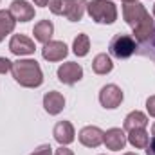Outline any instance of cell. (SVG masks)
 Listing matches in <instances>:
<instances>
[{
    "instance_id": "1",
    "label": "cell",
    "mask_w": 155,
    "mask_h": 155,
    "mask_svg": "<svg viewBox=\"0 0 155 155\" xmlns=\"http://www.w3.org/2000/svg\"><path fill=\"white\" fill-rule=\"evenodd\" d=\"M13 78L18 85L25 88H36L43 83V74L36 60H18L13 61Z\"/></svg>"
},
{
    "instance_id": "2",
    "label": "cell",
    "mask_w": 155,
    "mask_h": 155,
    "mask_svg": "<svg viewBox=\"0 0 155 155\" xmlns=\"http://www.w3.org/2000/svg\"><path fill=\"white\" fill-rule=\"evenodd\" d=\"M87 11L97 24H114L117 20V7L112 0H90Z\"/></svg>"
},
{
    "instance_id": "3",
    "label": "cell",
    "mask_w": 155,
    "mask_h": 155,
    "mask_svg": "<svg viewBox=\"0 0 155 155\" xmlns=\"http://www.w3.org/2000/svg\"><path fill=\"white\" fill-rule=\"evenodd\" d=\"M108 51L114 58H119V60L130 58L137 51L135 38H132L130 35H116L108 43Z\"/></svg>"
},
{
    "instance_id": "4",
    "label": "cell",
    "mask_w": 155,
    "mask_h": 155,
    "mask_svg": "<svg viewBox=\"0 0 155 155\" xmlns=\"http://www.w3.org/2000/svg\"><path fill=\"white\" fill-rule=\"evenodd\" d=\"M123 97H124L123 96V90L117 85H114V83L105 85L101 88V92H99V103H101L103 108H108V110L117 108L123 103Z\"/></svg>"
},
{
    "instance_id": "5",
    "label": "cell",
    "mask_w": 155,
    "mask_h": 155,
    "mask_svg": "<svg viewBox=\"0 0 155 155\" xmlns=\"http://www.w3.org/2000/svg\"><path fill=\"white\" fill-rule=\"evenodd\" d=\"M83 78V67L76 61H67L58 69V79L65 85H74Z\"/></svg>"
},
{
    "instance_id": "6",
    "label": "cell",
    "mask_w": 155,
    "mask_h": 155,
    "mask_svg": "<svg viewBox=\"0 0 155 155\" xmlns=\"http://www.w3.org/2000/svg\"><path fill=\"white\" fill-rule=\"evenodd\" d=\"M146 15H148V11H146L144 5L139 4V2H124V5H123V16H124L126 24H128L132 29H134Z\"/></svg>"
},
{
    "instance_id": "7",
    "label": "cell",
    "mask_w": 155,
    "mask_h": 155,
    "mask_svg": "<svg viewBox=\"0 0 155 155\" xmlns=\"http://www.w3.org/2000/svg\"><path fill=\"white\" fill-rule=\"evenodd\" d=\"M69 54V49L63 41H58V40H51L49 43L43 45L41 49V56L43 60L47 61H61L65 56Z\"/></svg>"
},
{
    "instance_id": "8",
    "label": "cell",
    "mask_w": 155,
    "mask_h": 155,
    "mask_svg": "<svg viewBox=\"0 0 155 155\" xmlns=\"http://www.w3.org/2000/svg\"><path fill=\"white\" fill-rule=\"evenodd\" d=\"M35 41L25 36V35H13V38L9 41V51L16 56H27L35 52Z\"/></svg>"
},
{
    "instance_id": "9",
    "label": "cell",
    "mask_w": 155,
    "mask_h": 155,
    "mask_svg": "<svg viewBox=\"0 0 155 155\" xmlns=\"http://www.w3.org/2000/svg\"><path fill=\"white\" fill-rule=\"evenodd\" d=\"M103 135L105 132L97 126H85L79 132V143L87 148H97L99 144H103Z\"/></svg>"
},
{
    "instance_id": "10",
    "label": "cell",
    "mask_w": 155,
    "mask_h": 155,
    "mask_svg": "<svg viewBox=\"0 0 155 155\" xmlns=\"http://www.w3.org/2000/svg\"><path fill=\"white\" fill-rule=\"evenodd\" d=\"M103 143H105V146H107L108 150H112V152H119V150H123V148L126 146L128 139H126L124 130H121V128H110V130L105 132V135H103Z\"/></svg>"
},
{
    "instance_id": "11",
    "label": "cell",
    "mask_w": 155,
    "mask_h": 155,
    "mask_svg": "<svg viewBox=\"0 0 155 155\" xmlns=\"http://www.w3.org/2000/svg\"><path fill=\"white\" fill-rule=\"evenodd\" d=\"M9 13L18 22H29L35 18V7L25 0H13L9 5Z\"/></svg>"
},
{
    "instance_id": "12",
    "label": "cell",
    "mask_w": 155,
    "mask_h": 155,
    "mask_svg": "<svg viewBox=\"0 0 155 155\" xmlns=\"http://www.w3.org/2000/svg\"><path fill=\"white\" fill-rule=\"evenodd\" d=\"M43 108H45L47 114L58 116V114L65 108V97H63L60 92L51 90V92H47V94L43 96Z\"/></svg>"
},
{
    "instance_id": "13",
    "label": "cell",
    "mask_w": 155,
    "mask_h": 155,
    "mask_svg": "<svg viewBox=\"0 0 155 155\" xmlns=\"http://www.w3.org/2000/svg\"><path fill=\"white\" fill-rule=\"evenodd\" d=\"M52 135H54V139H56L61 146H67V144H71V143L74 141L76 132H74V126H72L69 121H60V123L54 124Z\"/></svg>"
},
{
    "instance_id": "14",
    "label": "cell",
    "mask_w": 155,
    "mask_h": 155,
    "mask_svg": "<svg viewBox=\"0 0 155 155\" xmlns=\"http://www.w3.org/2000/svg\"><path fill=\"white\" fill-rule=\"evenodd\" d=\"M153 29H155V20L150 16V13L134 27V36L137 41H148L153 36Z\"/></svg>"
},
{
    "instance_id": "15",
    "label": "cell",
    "mask_w": 155,
    "mask_h": 155,
    "mask_svg": "<svg viewBox=\"0 0 155 155\" xmlns=\"http://www.w3.org/2000/svg\"><path fill=\"white\" fill-rule=\"evenodd\" d=\"M52 33H54V25H52L51 20H40L38 24L35 25V29H33L35 40H38L40 43H43V45L51 41Z\"/></svg>"
},
{
    "instance_id": "16",
    "label": "cell",
    "mask_w": 155,
    "mask_h": 155,
    "mask_svg": "<svg viewBox=\"0 0 155 155\" xmlns=\"http://www.w3.org/2000/svg\"><path fill=\"white\" fill-rule=\"evenodd\" d=\"M146 124H148V117L144 116L143 112H139V110H134V112H130L128 116L124 117V130L126 132L146 128Z\"/></svg>"
},
{
    "instance_id": "17",
    "label": "cell",
    "mask_w": 155,
    "mask_h": 155,
    "mask_svg": "<svg viewBox=\"0 0 155 155\" xmlns=\"http://www.w3.org/2000/svg\"><path fill=\"white\" fill-rule=\"evenodd\" d=\"M112 69H114V61H112V58L108 54H97L94 58V61H92V71L96 74H99V76L112 72Z\"/></svg>"
},
{
    "instance_id": "18",
    "label": "cell",
    "mask_w": 155,
    "mask_h": 155,
    "mask_svg": "<svg viewBox=\"0 0 155 155\" xmlns=\"http://www.w3.org/2000/svg\"><path fill=\"white\" fill-rule=\"evenodd\" d=\"M126 139H128V143H130L134 148H146L148 143H150V135H148V132H146L144 128H139V130H132V132H128Z\"/></svg>"
},
{
    "instance_id": "19",
    "label": "cell",
    "mask_w": 155,
    "mask_h": 155,
    "mask_svg": "<svg viewBox=\"0 0 155 155\" xmlns=\"http://www.w3.org/2000/svg\"><path fill=\"white\" fill-rule=\"evenodd\" d=\"M15 24H16V20L9 13V9H2L0 11V41L5 38V35L15 31Z\"/></svg>"
},
{
    "instance_id": "20",
    "label": "cell",
    "mask_w": 155,
    "mask_h": 155,
    "mask_svg": "<svg viewBox=\"0 0 155 155\" xmlns=\"http://www.w3.org/2000/svg\"><path fill=\"white\" fill-rule=\"evenodd\" d=\"M87 0H71L69 4V11H67V20L71 22H79L85 15V9H87Z\"/></svg>"
},
{
    "instance_id": "21",
    "label": "cell",
    "mask_w": 155,
    "mask_h": 155,
    "mask_svg": "<svg viewBox=\"0 0 155 155\" xmlns=\"http://www.w3.org/2000/svg\"><path fill=\"white\" fill-rule=\"evenodd\" d=\"M72 49H74V54L79 56V58L87 56L88 51H90V40H88V36L87 35H78L76 38H74Z\"/></svg>"
},
{
    "instance_id": "22",
    "label": "cell",
    "mask_w": 155,
    "mask_h": 155,
    "mask_svg": "<svg viewBox=\"0 0 155 155\" xmlns=\"http://www.w3.org/2000/svg\"><path fill=\"white\" fill-rule=\"evenodd\" d=\"M69 4L71 0H49V9L54 13V15H67L69 11Z\"/></svg>"
},
{
    "instance_id": "23",
    "label": "cell",
    "mask_w": 155,
    "mask_h": 155,
    "mask_svg": "<svg viewBox=\"0 0 155 155\" xmlns=\"http://www.w3.org/2000/svg\"><path fill=\"white\" fill-rule=\"evenodd\" d=\"M31 155H52V148H51V144H41Z\"/></svg>"
},
{
    "instance_id": "24",
    "label": "cell",
    "mask_w": 155,
    "mask_h": 155,
    "mask_svg": "<svg viewBox=\"0 0 155 155\" xmlns=\"http://www.w3.org/2000/svg\"><path fill=\"white\" fill-rule=\"evenodd\" d=\"M13 69V61H9L7 58H0V74H5Z\"/></svg>"
},
{
    "instance_id": "25",
    "label": "cell",
    "mask_w": 155,
    "mask_h": 155,
    "mask_svg": "<svg viewBox=\"0 0 155 155\" xmlns=\"http://www.w3.org/2000/svg\"><path fill=\"white\" fill-rule=\"evenodd\" d=\"M146 110L152 117H155V96H150L148 101H146Z\"/></svg>"
},
{
    "instance_id": "26",
    "label": "cell",
    "mask_w": 155,
    "mask_h": 155,
    "mask_svg": "<svg viewBox=\"0 0 155 155\" xmlns=\"http://www.w3.org/2000/svg\"><path fill=\"white\" fill-rule=\"evenodd\" d=\"M146 155H155V135L150 139V143L146 146Z\"/></svg>"
},
{
    "instance_id": "27",
    "label": "cell",
    "mask_w": 155,
    "mask_h": 155,
    "mask_svg": "<svg viewBox=\"0 0 155 155\" xmlns=\"http://www.w3.org/2000/svg\"><path fill=\"white\" fill-rule=\"evenodd\" d=\"M54 155H74V153H72V150H69V148H65V146H60Z\"/></svg>"
},
{
    "instance_id": "28",
    "label": "cell",
    "mask_w": 155,
    "mask_h": 155,
    "mask_svg": "<svg viewBox=\"0 0 155 155\" xmlns=\"http://www.w3.org/2000/svg\"><path fill=\"white\" fill-rule=\"evenodd\" d=\"M33 2H35V5H40V7L49 5V0H33Z\"/></svg>"
},
{
    "instance_id": "29",
    "label": "cell",
    "mask_w": 155,
    "mask_h": 155,
    "mask_svg": "<svg viewBox=\"0 0 155 155\" xmlns=\"http://www.w3.org/2000/svg\"><path fill=\"white\" fill-rule=\"evenodd\" d=\"M152 41H153V47H155V29H153V36H152Z\"/></svg>"
},
{
    "instance_id": "30",
    "label": "cell",
    "mask_w": 155,
    "mask_h": 155,
    "mask_svg": "<svg viewBox=\"0 0 155 155\" xmlns=\"http://www.w3.org/2000/svg\"><path fill=\"white\" fill-rule=\"evenodd\" d=\"M152 134L155 135V123H153V126H152Z\"/></svg>"
},
{
    "instance_id": "31",
    "label": "cell",
    "mask_w": 155,
    "mask_h": 155,
    "mask_svg": "<svg viewBox=\"0 0 155 155\" xmlns=\"http://www.w3.org/2000/svg\"><path fill=\"white\" fill-rule=\"evenodd\" d=\"M123 2H137V0H123Z\"/></svg>"
},
{
    "instance_id": "32",
    "label": "cell",
    "mask_w": 155,
    "mask_h": 155,
    "mask_svg": "<svg viewBox=\"0 0 155 155\" xmlns=\"http://www.w3.org/2000/svg\"><path fill=\"white\" fill-rule=\"evenodd\" d=\"M124 155H137V153H124Z\"/></svg>"
},
{
    "instance_id": "33",
    "label": "cell",
    "mask_w": 155,
    "mask_h": 155,
    "mask_svg": "<svg viewBox=\"0 0 155 155\" xmlns=\"http://www.w3.org/2000/svg\"><path fill=\"white\" fill-rule=\"evenodd\" d=\"M153 16H155V5H153Z\"/></svg>"
}]
</instances>
